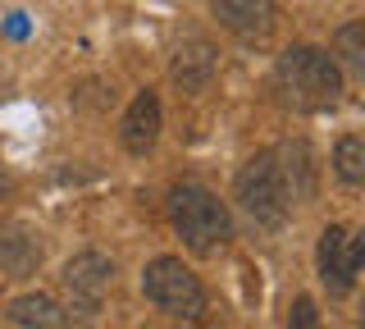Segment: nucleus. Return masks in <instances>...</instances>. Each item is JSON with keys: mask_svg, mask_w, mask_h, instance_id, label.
<instances>
[{"mask_svg": "<svg viewBox=\"0 0 365 329\" xmlns=\"http://www.w3.org/2000/svg\"><path fill=\"white\" fill-rule=\"evenodd\" d=\"M46 247H41V233L23 220H0V275L9 279H28L37 275Z\"/></svg>", "mask_w": 365, "mask_h": 329, "instance_id": "0eeeda50", "label": "nucleus"}, {"mask_svg": "<svg viewBox=\"0 0 365 329\" xmlns=\"http://www.w3.org/2000/svg\"><path fill=\"white\" fill-rule=\"evenodd\" d=\"M334 169H338V178H342L347 188L365 183V142L356 138V133L338 138V146H334Z\"/></svg>", "mask_w": 365, "mask_h": 329, "instance_id": "ddd939ff", "label": "nucleus"}, {"mask_svg": "<svg viewBox=\"0 0 365 329\" xmlns=\"http://www.w3.org/2000/svg\"><path fill=\"white\" fill-rule=\"evenodd\" d=\"M169 224L192 252L210 256L233 238V220H228V206L215 192H205L201 183H182L169 192Z\"/></svg>", "mask_w": 365, "mask_h": 329, "instance_id": "f03ea898", "label": "nucleus"}, {"mask_svg": "<svg viewBox=\"0 0 365 329\" xmlns=\"http://www.w3.org/2000/svg\"><path fill=\"white\" fill-rule=\"evenodd\" d=\"M283 329H324V320H319V311H315L311 298H297L292 302V315H288V325H283Z\"/></svg>", "mask_w": 365, "mask_h": 329, "instance_id": "2eb2a0df", "label": "nucleus"}, {"mask_svg": "<svg viewBox=\"0 0 365 329\" xmlns=\"http://www.w3.org/2000/svg\"><path fill=\"white\" fill-rule=\"evenodd\" d=\"M215 69H220V55H215L210 37H201V32L182 37V46L174 51V64H169V74H174L182 92H205L215 83Z\"/></svg>", "mask_w": 365, "mask_h": 329, "instance_id": "6e6552de", "label": "nucleus"}, {"mask_svg": "<svg viewBox=\"0 0 365 329\" xmlns=\"http://www.w3.org/2000/svg\"><path fill=\"white\" fill-rule=\"evenodd\" d=\"M279 92L292 110L319 115L342 101V69L319 46H288L279 55Z\"/></svg>", "mask_w": 365, "mask_h": 329, "instance_id": "f257e3e1", "label": "nucleus"}, {"mask_svg": "<svg viewBox=\"0 0 365 329\" xmlns=\"http://www.w3.org/2000/svg\"><path fill=\"white\" fill-rule=\"evenodd\" d=\"M334 51H338L356 74H365V24H361V19H351V24H342V28L334 32Z\"/></svg>", "mask_w": 365, "mask_h": 329, "instance_id": "4468645a", "label": "nucleus"}, {"mask_svg": "<svg viewBox=\"0 0 365 329\" xmlns=\"http://www.w3.org/2000/svg\"><path fill=\"white\" fill-rule=\"evenodd\" d=\"M110 283H114V260L110 256H101V252L68 256V265H64V293H68V302H73V311L96 315L101 311V298L110 293Z\"/></svg>", "mask_w": 365, "mask_h": 329, "instance_id": "423d86ee", "label": "nucleus"}, {"mask_svg": "<svg viewBox=\"0 0 365 329\" xmlns=\"http://www.w3.org/2000/svg\"><path fill=\"white\" fill-rule=\"evenodd\" d=\"M142 293H146V302H151V306L178 315V320H197V315L205 311L201 279L192 275L178 256H155L151 265L142 270Z\"/></svg>", "mask_w": 365, "mask_h": 329, "instance_id": "20e7f679", "label": "nucleus"}, {"mask_svg": "<svg viewBox=\"0 0 365 329\" xmlns=\"http://www.w3.org/2000/svg\"><path fill=\"white\" fill-rule=\"evenodd\" d=\"M155 138H160V101H155V92H137L133 106L123 110L119 142H123V151L146 156L155 146Z\"/></svg>", "mask_w": 365, "mask_h": 329, "instance_id": "1a4fd4ad", "label": "nucleus"}, {"mask_svg": "<svg viewBox=\"0 0 365 329\" xmlns=\"http://www.w3.org/2000/svg\"><path fill=\"white\" fill-rule=\"evenodd\" d=\"M283 174V188H288V201H311L315 197V156L306 142H288L283 151H274Z\"/></svg>", "mask_w": 365, "mask_h": 329, "instance_id": "9b49d317", "label": "nucleus"}, {"mask_svg": "<svg viewBox=\"0 0 365 329\" xmlns=\"http://www.w3.org/2000/svg\"><path fill=\"white\" fill-rule=\"evenodd\" d=\"M5 32H9V37H14V41H23V37H28V19H23V14H9Z\"/></svg>", "mask_w": 365, "mask_h": 329, "instance_id": "dca6fc26", "label": "nucleus"}, {"mask_svg": "<svg viewBox=\"0 0 365 329\" xmlns=\"http://www.w3.org/2000/svg\"><path fill=\"white\" fill-rule=\"evenodd\" d=\"M9 320L19 329H68V315L46 293H23V298H14L9 302Z\"/></svg>", "mask_w": 365, "mask_h": 329, "instance_id": "f8f14e48", "label": "nucleus"}, {"mask_svg": "<svg viewBox=\"0 0 365 329\" xmlns=\"http://www.w3.org/2000/svg\"><path fill=\"white\" fill-rule=\"evenodd\" d=\"M210 9L237 37H260L274 24V0H210Z\"/></svg>", "mask_w": 365, "mask_h": 329, "instance_id": "9d476101", "label": "nucleus"}, {"mask_svg": "<svg viewBox=\"0 0 365 329\" xmlns=\"http://www.w3.org/2000/svg\"><path fill=\"white\" fill-rule=\"evenodd\" d=\"M237 206H242L251 220L260 224V229H279L283 220H288V188H283V174H279V161H274V151H260L256 161L242 165V174H237Z\"/></svg>", "mask_w": 365, "mask_h": 329, "instance_id": "7ed1b4c3", "label": "nucleus"}, {"mask_svg": "<svg viewBox=\"0 0 365 329\" xmlns=\"http://www.w3.org/2000/svg\"><path fill=\"white\" fill-rule=\"evenodd\" d=\"M319 283H324L334 298H347L351 288H356V270L365 260V233L361 238H347V229H338V224H329L324 233H319Z\"/></svg>", "mask_w": 365, "mask_h": 329, "instance_id": "39448f33", "label": "nucleus"}]
</instances>
